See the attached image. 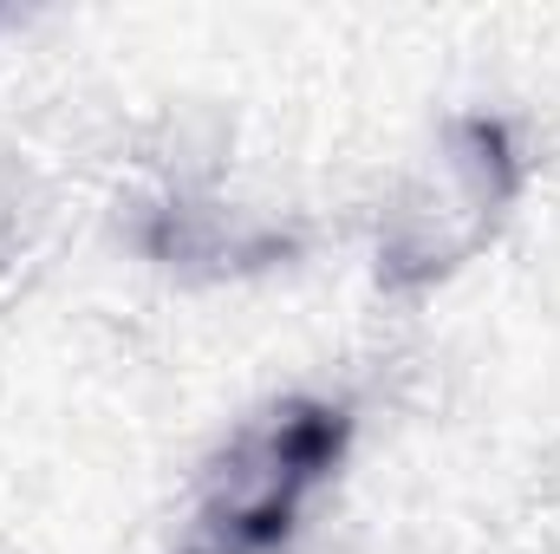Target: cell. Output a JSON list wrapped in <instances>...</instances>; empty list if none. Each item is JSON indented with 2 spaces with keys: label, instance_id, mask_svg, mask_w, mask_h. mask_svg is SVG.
<instances>
[{
  "label": "cell",
  "instance_id": "cell-1",
  "mask_svg": "<svg viewBox=\"0 0 560 554\" xmlns=\"http://www.w3.org/2000/svg\"><path fill=\"white\" fill-rule=\"evenodd\" d=\"M352 424L339 405H280L261 430H248L229 463L215 470V489L202 503V542L209 554H268L287 542L306 489L346 457Z\"/></svg>",
  "mask_w": 560,
  "mask_h": 554
}]
</instances>
